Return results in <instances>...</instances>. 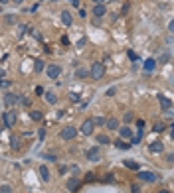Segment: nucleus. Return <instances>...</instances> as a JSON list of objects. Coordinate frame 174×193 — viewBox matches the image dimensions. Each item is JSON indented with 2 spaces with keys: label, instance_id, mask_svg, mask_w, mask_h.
I'll use <instances>...</instances> for the list:
<instances>
[{
  "label": "nucleus",
  "instance_id": "1",
  "mask_svg": "<svg viewBox=\"0 0 174 193\" xmlns=\"http://www.w3.org/2000/svg\"><path fill=\"white\" fill-rule=\"evenodd\" d=\"M16 120H18V114H16L14 111H8V112H4V118H2L4 128H12V126L16 124Z\"/></svg>",
  "mask_w": 174,
  "mask_h": 193
},
{
  "label": "nucleus",
  "instance_id": "2",
  "mask_svg": "<svg viewBox=\"0 0 174 193\" xmlns=\"http://www.w3.org/2000/svg\"><path fill=\"white\" fill-rule=\"evenodd\" d=\"M89 75L95 79V81H97V79H101L103 75H105V65H103V63H93V65H91Z\"/></svg>",
  "mask_w": 174,
  "mask_h": 193
},
{
  "label": "nucleus",
  "instance_id": "3",
  "mask_svg": "<svg viewBox=\"0 0 174 193\" xmlns=\"http://www.w3.org/2000/svg\"><path fill=\"white\" fill-rule=\"evenodd\" d=\"M75 136H77V128H73V126H65V128L60 132V138H61V140H73Z\"/></svg>",
  "mask_w": 174,
  "mask_h": 193
},
{
  "label": "nucleus",
  "instance_id": "4",
  "mask_svg": "<svg viewBox=\"0 0 174 193\" xmlns=\"http://www.w3.org/2000/svg\"><path fill=\"white\" fill-rule=\"evenodd\" d=\"M139 179H140V181H148V183H152V181H156V179H158V175L152 174V171L139 170Z\"/></svg>",
  "mask_w": 174,
  "mask_h": 193
},
{
  "label": "nucleus",
  "instance_id": "5",
  "mask_svg": "<svg viewBox=\"0 0 174 193\" xmlns=\"http://www.w3.org/2000/svg\"><path fill=\"white\" fill-rule=\"evenodd\" d=\"M79 185H81V179H79V177H69V179H67V183H65V187H67V191H69V193L77 191V189H79Z\"/></svg>",
  "mask_w": 174,
  "mask_h": 193
},
{
  "label": "nucleus",
  "instance_id": "6",
  "mask_svg": "<svg viewBox=\"0 0 174 193\" xmlns=\"http://www.w3.org/2000/svg\"><path fill=\"white\" fill-rule=\"evenodd\" d=\"M93 128H95L93 118H87L85 122L81 124V134H85V136H91V134H93Z\"/></svg>",
  "mask_w": 174,
  "mask_h": 193
},
{
  "label": "nucleus",
  "instance_id": "7",
  "mask_svg": "<svg viewBox=\"0 0 174 193\" xmlns=\"http://www.w3.org/2000/svg\"><path fill=\"white\" fill-rule=\"evenodd\" d=\"M87 160H89V162H99V160H101V152H99L97 146H93V148L87 150Z\"/></svg>",
  "mask_w": 174,
  "mask_h": 193
},
{
  "label": "nucleus",
  "instance_id": "8",
  "mask_svg": "<svg viewBox=\"0 0 174 193\" xmlns=\"http://www.w3.org/2000/svg\"><path fill=\"white\" fill-rule=\"evenodd\" d=\"M45 71H48V77H49V79H57V77L61 75V67H60V65H49Z\"/></svg>",
  "mask_w": 174,
  "mask_h": 193
},
{
  "label": "nucleus",
  "instance_id": "9",
  "mask_svg": "<svg viewBox=\"0 0 174 193\" xmlns=\"http://www.w3.org/2000/svg\"><path fill=\"white\" fill-rule=\"evenodd\" d=\"M119 134H121V140H131L132 138V128L123 126V128H119Z\"/></svg>",
  "mask_w": 174,
  "mask_h": 193
},
{
  "label": "nucleus",
  "instance_id": "10",
  "mask_svg": "<svg viewBox=\"0 0 174 193\" xmlns=\"http://www.w3.org/2000/svg\"><path fill=\"white\" fill-rule=\"evenodd\" d=\"M158 100H160V104H162L164 112H168V114H170V111H172V100L166 99V96H158Z\"/></svg>",
  "mask_w": 174,
  "mask_h": 193
},
{
  "label": "nucleus",
  "instance_id": "11",
  "mask_svg": "<svg viewBox=\"0 0 174 193\" xmlns=\"http://www.w3.org/2000/svg\"><path fill=\"white\" fill-rule=\"evenodd\" d=\"M18 100H20V96H16V95H12V93H6V95H4V103H6L8 107L18 104Z\"/></svg>",
  "mask_w": 174,
  "mask_h": 193
},
{
  "label": "nucleus",
  "instance_id": "12",
  "mask_svg": "<svg viewBox=\"0 0 174 193\" xmlns=\"http://www.w3.org/2000/svg\"><path fill=\"white\" fill-rule=\"evenodd\" d=\"M105 12H107L105 4H95V6H93V14H95V18H101V16H105Z\"/></svg>",
  "mask_w": 174,
  "mask_h": 193
},
{
  "label": "nucleus",
  "instance_id": "13",
  "mask_svg": "<svg viewBox=\"0 0 174 193\" xmlns=\"http://www.w3.org/2000/svg\"><path fill=\"white\" fill-rule=\"evenodd\" d=\"M148 150H150L152 154H160L164 150V146H162V142H152V144L148 146Z\"/></svg>",
  "mask_w": 174,
  "mask_h": 193
},
{
  "label": "nucleus",
  "instance_id": "14",
  "mask_svg": "<svg viewBox=\"0 0 174 193\" xmlns=\"http://www.w3.org/2000/svg\"><path fill=\"white\" fill-rule=\"evenodd\" d=\"M40 177H42V181H45V183L49 181V170H48V166H40Z\"/></svg>",
  "mask_w": 174,
  "mask_h": 193
},
{
  "label": "nucleus",
  "instance_id": "15",
  "mask_svg": "<svg viewBox=\"0 0 174 193\" xmlns=\"http://www.w3.org/2000/svg\"><path fill=\"white\" fill-rule=\"evenodd\" d=\"M61 22L65 24V26H71V22H73V18H71V14H69L67 10H63L61 12Z\"/></svg>",
  "mask_w": 174,
  "mask_h": 193
},
{
  "label": "nucleus",
  "instance_id": "16",
  "mask_svg": "<svg viewBox=\"0 0 174 193\" xmlns=\"http://www.w3.org/2000/svg\"><path fill=\"white\" fill-rule=\"evenodd\" d=\"M105 124H107V128H109V130H119V120L117 118H107Z\"/></svg>",
  "mask_w": 174,
  "mask_h": 193
},
{
  "label": "nucleus",
  "instance_id": "17",
  "mask_svg": "<svg viewBox=\"0 0 174 193\" xmlns=\"http://www.w3.org/2000/svg\"><path fill=\"white\" fill-rule=\"evenodd\" d=\"M123 166H125V167H129V170H136V171L140 170V166H139L136 162H132V160H125V162H123Z\"/></svg>",
  "mask_w": 174,
  "mask_h": 193
},
{
  "label": "nucleus",
  "instance_id": "18",
  "mask_svg": "<svg viewBox=\"0 0 174 193\" xmlns=\"http://www.w3.org/2000/svg\"><path fill=\"white\" fill-rule=\"evenodd\" d=\"M44 99L48 100L49 104H56V103H57V96L53 95V93H44Z\"/></svg>",
  "mask_w": 174,
  "mask_h": 193
},
{
  "label": "nucleus",
  "instance_id": "19",
  "mask_svg": "<svg viewBox=\"0 0 174 193\" xmlns=\"http://www.w3.org/2000/svg\"><path fill=\"white\" fill-rule=\"evenodd\" d=\"M113 144L117 146L119 150H129V148H131V144H127L125 140H117V142H113Z\"/></svg>",
  "mask_w": 174,
  "mask_h": 193
},
{
  "label": "nucleus",
  "instance_id": "20",
  "mask_svg": "<svg viewBox=\"0 0 174 193\" xmlns=\"http://www.w3.org/2000/svg\"><path fill=\"white\" fill-rule=\"evenodd\" d=\"M109 136L107 134H97V144H109Z\"/></svg>",
  "mask_w": 174,
  "mask_h": 193
},
{
  "label": "nucleus",
  "instance_id": "21",
  "mask_svg": "<svg viewBox=\"0 0 174 193\" xmlns=\"http://www.w3.org/2000/svg\"><path fill=\"white\" fill-rule=\"evenodd\" d=\"M44 61L42 59H36V63H34V69H36V73H42V71H44Z\"/></svg>",
  "mask_w": 174,
  "mask_h": 193
},
{
  "label": "nucleus",
  "instance_id": "22",
  "mask_svg": "<svg viewBox=\"0 0 174 193\" xmlns=\"http://www.w3.org/2000/svg\"><path fill=\"white\" fill-rule=\"evenodd\" d=\"M154 67H156V61L154 59H147V61H144V69H147V71H152Z\"/></svg>",
  "mask_w": 174,
  "mask_h": 193
},
{
  "label": "nucleus",
  "instance_id": "23",
  "mask_svg": "<svg viewBox=\"0 0 174 193\" xmlns=\"http://www.w3.org/2000/svg\"><path fill=\"white\" fill-rule=\"evenodd\" d=\"M10 148H12V150H18V148H20V140H18L16 136L10 138Z\"/></svg>",
  "mask_w": 174,
  "mask_h": 193
},
{
  "label": "nucleus",
  "instance_id": "24",
  "mask_svg": "<svg viewBox=\"0 0 174 193\" xmlns=\"http://www.w3.org/2000/svg\"><path fill=\"white\" fill-rule=\"evenodd\" d=\"M75 75H77V77H79V79H85L87 75H89V71H87V69H83V67H81V69H77V71H75Z\"/></svg>",
  "mask_w": 174,
  "mask_h": 193
},
{
  "label": "nucleus",
  "instance_id": "25",
  "mask_svg": "<svg viewBox=\"0 0 174 193\" xmlns=\"http://www.w3.org/2000/svg\"><path fill=\"white\" fill-rule=\"evenodd\" d=\"M30 118L32 120H42V112H40V111H32L30 112Z\"/></svg>",
  "mask_w": 174,
  "mask_h": 193
},
{
  "label": "nucleus",
  "instance_id": "26",
  "mask_svg": "<svg viewBox=\"0 0 174 193\" xmlns=\"http://www.w3.org/2000/svg\"><path fill=\"white\" fill-rule=\"evenodd\" d=\"M123 120H125L127 124H131L132 120H135V114H132V112H125V116H123Z\"/></svg>",
  "mask_w": 174,
  "mask_h": 193
},
{
  "label": "nucleus",
  "instance_id": "27",
  "mask_svg": "<svg viewBox=\"0 0 174 193\" xmlns=\"http://www.w3.org/2000/svg\"><path fill=\"white\" fill-rule=\"evenodd\" d=\"M105 120H107V118H103V116H97V118H93V124H95V126H103V124H105Z\"/></svg>",
  "mask_w": 174,
  "mask_h": 193
},
{
  "label": "nucleus",
  "instance_id": "28",
  "mask_svg": "<svg viewBox=\"0 0 174 193\" xmlns=\"http://www.w3.org/2000/svg\"><path fill=\"white\" fill-rule=\"evenodd\" d=\"M4 20H6V24H16V16L14 14H6Z\"/></svg>",
  "mask_w": 174,
  "mask_h": 193
},
{
  "label": "nucleus",
  "instance_id": "29",
  "mask_svg": "<svg viewBox=\"0 0 174 193\" xmlns=\"http://www.w3.org/2000/svg\"><path fill=\"white\" fill-rule=\"evenodd\" d=\"M0 193H12V187L4 183V185H0Z\"/></svg>",
  "mask_w": 174,
  "mask_h": 193
},
{
  "label": "nucleus",
  "instance_id": "30",
  "mask_svg": "<svg viewBox=\"0 0 174 193\" xmlns=\"http://www.w3.org/2000/svg\"><path fill=\"white\" fill-rule=\"evenodd\" d=\"M69 99H71L73 103H79V100H81V96L77 95V93H69Z\"/></svg>",
  "mask_w": 174,
  "mask_h": 193
},
{
  "label": "nucleus",
  "instance_id": "31",
  "mask_svg": "<svg viewBox=\"0 0 174 193\" xmlns=\"http://www.w3.org/2000/svg\"><path fill=\"white\" fill-rule=\"evenodd\" d=\"M152 130H154V132H162V130H164V124H162V122H156Z\"/></svg>",
  "mask_w": 174,
  "mask_h": 193
},
{
  "label": "nucleus",
  "instance_id": "32",
  "mask_svg": "<svg viewBox=\"0 0 174 193\" xmlns=\"http://www.w3.org/2000/svg\"><path fill=\"white\" fill-rule=\"evenodd\" d=\"M0 87H2V89L10 87V81H6V79H0Z\"/></svg>",
  "mask_w": 174,
  "mask_h": 193
},
{
  "label": "nucleus",
  "instance_id": "33",
  "mask_svg": "<svg viewBox=\"0 0 174 193\" xmlns=\"http://www.w3.org/2000/svg\"><path fill=\"white\" fill-rule=\"evenodd\" d=\"M113 181H115L113 174H109V175H107V177H105V183H113Z\"/></svg>",
  "mask_w": 174,
  "mask_h": 193
},
{
  "label": "nucleus",
  "instance_id": "34",
  "mask_svg": "<svg viewBox=\"0 0 174 193\" xmlns=\"http://www.w3.org/2000/svg\"><path fill=\"white\" fill-rule=\"evenodd\" d=\"M24 32H26V26H20V28H18V37H22Z\"/></svg>",
  "mask_w": 174,
  "mask_h": 193
},
{
  "label": "nucleus",
  "instance_id": "35",
  "mask_svg": "<svg viewBox=\"0 0 174 193\" xmlns=\"http://www.w3.org/2000/svg\"><path fill=\"white\" fill-rule=\"evenodd\" d=\"M115 93H117V91H115V87H113V89H109V91H107V96H113Z\"/></svg>",
  "mask_w": 174,
  "mask_h": 193
},
{
  "label": "nucleus",
  "instance_id": "36",
  "mask_svg": "<svg viewBox=\"0 0 174 193\" xmlns=\"http://www.w3.org/2000/svg\"><path fill=\"white\" fill-rule=\"evenodd\" d=\"M129 57H131L132 61H136V53H135V51H129Z\"/></svg>",
  "mask_w": 174,
  "mask_h": 193
},
{
  "label": "nucleus",
  "instance_id": "37",
  "mask_svg": "<svg viewBox=\"0 0 174 193\" xmlns=\"http://www.w3.org/2000/svg\"><path fill=\"white\" fill-rule=\"evenodd\" d=\"M40 138H42V140L45 138V128H40Z\"/></svg>",
  "mask_w": 174,
  "mask_h": 193
},
{
  "label": "nucleus",
  "instance_id": "38",
  "mask_svg": "<svg viewBox=\"0 0 174 193\" xmlns=\"http://www.w3.org/2000/svg\"><path fill=\"white\" fill-rule=\"evenodd\" d=\"M136 126H139V128H144V120H136Z\"/></svg>",
  "mask_w": 174,
  "mask_h": 193
},
{
  "label": "nucleus",
  "instance_id": "39",
  "mask_svg": "<svg viewBox=\"0 0 174 193\" xmlns=\"http://www.w3.org/2000/svg\"><path fill=\"white\" fill-rule=\"evenodd\" d=\"M132 193H140V189H139V185H132Z\"/></svg>",
  "mask_w": 174,
  "mask_h": 193
},
{
  "label": "nucleus",
  "instance_id": "40",
  "mask_svg": "<svg viewBox=\"0 0 174 193\" xmlns=\"http://www.w3.org/2000/svg\"><path fill=\"white\" fill-rule=\"evenodd\" d=\"M69 2H71L73 6H79V0H69Z\"/></svg>",
  "mask_w": 174,
  "mask_h": 193
},
{
  "label": "nucleus",
  "instance_id": "41",
  "mask_svg": "<svg viewBox=\"0 0 174 193\" xmlns=\"http://www.w3.org/2000/svg\"><path fill=\"white\" fill-rule=\"evenodd\" d=\"M93 2H95V4H105L107 0H93Z\"/></svg>",
  "mask_w": 174,
  "mask_h": 193
},
{
  "label": "nucleus",
  "instance_id": "42",
  "mask_svg": "<svg viewBox=\"0 0 174 193\" xmlns=\"http://www.w3.org/2000/svg\"><path fill=\"white\" fill-rule=\"evenodd\" d=\"M0 79H4V69L0 67Z\"/></svg>",
  "mask_w": 174,
  "mask_h": 193
},
{
  "label": "nucleus",
  "instance_id": "43",
  "mask_svg": "<svg viewBox=\"0 0 174 193\" xmlns=\"http://www.w3.org/2000/svg\"><path fill=\"white\" fill-rule=\"evenodd\" d=\"M12 2H16V4H22V2H24V0H12Z\"/></svg>",
  "mask_w": 174,
  "mask_h": 193
},
{
  "label": "nucleus",
  "instance_id": "44",
  "mask_svg": "<svg viewBox=\"0 0 174 193\" xmlns=\"http://www.w3.org/2000/svg\"><path fill=\"white\" fill-rule=\"evenodd\" d=\"M8 2H10V0H0V4H8Z\"/></svg>",
  "mask_w": 174,
  "mask_h": 193
},
{
  "label": "nucleus",
  "instance_id": "45",
  "mask_svg": "<svg viewBox=\"0 0 174 193\" xmlns=\"http://www.w3.org/2000/svg\"><path fill=\"white\" fill-rule=\"evenodd\" d=\"M160 193H170V191H160Z\"/></svg>",
  "mask_w": 174,
  "mask_h": 193
}]
</instances>
